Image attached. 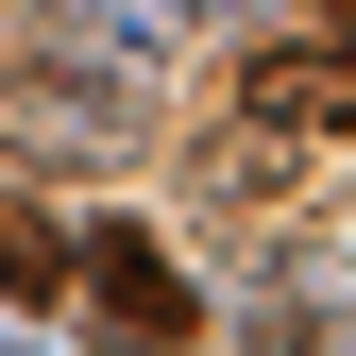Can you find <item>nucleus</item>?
I'll return each mask as SVG.
<instances>
[{
  "mask_svg": "<svg viewBox=\"0 0 356 356\" xmlns=\"http://www.w3.org/2000/svg\"><path fill=\"white\" fill-rule=\"evenodd\" d=\"M238 119L254 136H356V51H254L238 68Z\"/></svg>",
  "mask_w": 356,
  "mask_h": 356,
  "instance_id": "obj_1",
  "label": "nucleus"
},
{
  "mask_svg": "<svg viewBox=\"0 0 356 356\" xmlns=\"http://www.w3.org/2000/svg\"><path fill=\"white\" fill-rule=\"evenodd\" d=\"M85 289H102L119 339H187V272H170V238H136V220H102V238H85Z\"/></svg>",
  "mask_w": 356,
  "mask_h": 356,
  "instance_id": "obj_2",
  "label": "nucleus"
},
{
  "mask_svg": "<svg viewBox=\"0 0 356 356\" xmlns=\"http://www.w3.org/2000/svg\"><path fill=\"white\" fill-rule=\"evenodd\" d=\"M51 289H85V238H68L51 204L0 187V305H51Z\"/></svg>",
  "mask_w": 356,
  "mask_h": 356,
  "instance_id": "obj_3",
  "label": "nucleus"
},
{
  "mask_svg": "<svg viewBox=\"0 0 356 356\" xmlns=\"http://www.w3.org/2000/svg\"><path fill=\"white\" fill-rule=\"evenodd\" d=\"M323 17H356V0H323Z\"/></svg>",
  "mask_w": 356,
  "mask_h": 356,
  "instance_id": "obj_4",
  "label": "nucleus"
}]
</instances>
